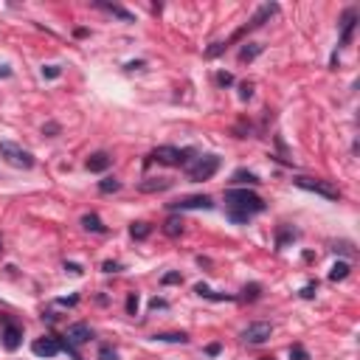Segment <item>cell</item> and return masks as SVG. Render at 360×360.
<instances>
[{
    "label": "cell",
    "instance_id": "obj_43",
    "mask_svg": "<svg viewBox=\"0 0 360 360\" xmlns=\"http://www.w3.org/2000/svg\"><path fill=\"white\" fill-rule=\"evenodd\" d=\"M11 76V68L9 65H0V79H9Z\"/></svg>",
    "mask_w": 360,
    "mask_h": 360
},
{
    "label": "cell",
    "instance_id": "obj_20",
    "mask_svg": "<svg viewBox=\"0 0 360 360\" xmlns=\"http://www.w3.org/2000/svg\"><path fill=\"white\" fill-rule=\"evenodd\" d=\"M262 284H259V281H251V284H245V287H242V296H237L239 301H248V304H254V301H259L262 299Z\"/></svg>",
    "mask_w": 360,
    "mask_h": 360
},
{
    "label": "cell",
    "instance_id": "obj_14",
    "mask_svg": "<svg viewBox=\"0 0 360 360\" xmlns=\"http://www.w3.org/2000/svg\"><path fill=\"white\" fill-rule=\"evenodd\" d=\"M93 6H96V9H102V11H107V14H113V17H118L121 23H135V14H132V11H127L124 6H118V3H104V0H96Z\"/></svg>",
    "mask_w": 360,
    "mask_h": 360
},
{
    "label": "cell",
    "instance_id": "obj_8",
    "mask_svg": "<svg viewBox=\"0 0 360 360\" xmlns=\"http://www.w3.org/2000/svg\"><path fill=\"white\" fill-rule=\"evenodd\" d=\"M217 206L214 203V197H208V194H189V197H180V200L175 203H166V208L172 211V214H180V211H211Z\"/></svg>",
    "mask_w": 360,
    "mask_h": 360
},
{
    "label": "cell",
    "instance_id": "obj_23",
    "mask_svg": "<svg viewBox=\"0 0 360 360\" xmlns=\"http://www.w3.org/2000/svg\"><path fill=\"white\" fill-rule=\"evenodd\" d=\"M262 51H264V45H259V43H245L242 48H239V62H254Z\"/></svg>",
    "mask_w": 360,
    "mask_h": 360
},
{
    "label": "cell",
    "instance_id": "obj_38",
    "mask_svg": "<svg viewBox=\"0 0 360 360\" xmlns=\"http://www.w3.org/2000/svg\"><path fill=\"white\" fill-rule=\"evenodd\" d=\"M220 352H222V343L220 341H214V343H208V346H206V355H208V358H217Z\"/></svg>",
    "mask_w": 360,
    "mask_h": 360
},
{
    "label": "cell",
    "instance_id": "obj_26",
    "mask_svg": "<svg viewBox=\"0 0 360 360\" xmlns=\"http://www.w3.org/2000/svg\"><path fill=\"white\" fill-rule=\"evenodd\" d=\"M99 192H102V194L121 192V180H118V177H104V180H99Z\"/></svg>",
    "mask_w": 360,
    "mask_h": 360
},
{
    "label": "cell",
    "instance_id": "obj_21",
    "mask_svg": "<svg viewBox=\"0 0 360 360\" xmlns=\"http://www.w3.org/2000/svg\"><path fill=\"white\" fill-rule=\"evenodd\" d=\"M152 341L180 343V346H183V343H189V332H183V329H180V332H155V335H152Z\"/></svg>",
    "mask_w": 360,
    "mask_h": 360
},
{
    "label": "cell",
    "instance_id": "obj_39",
    "mask_svg": "<svg viewBox=\"0 0 360 360\" xmlns=\"http://www.w3.org/2000/svg\"><path fill=\"white\" fill-rule=\"evenodd\" d=\"M65 270H68L70 276H82V273H85V267H82V264H76V262H65Z\"/></svg>",
    "mask_w": 360,
    "mask_h": 360
},
{
    "label": "cell",
    "instance_id": "obj_9",
    "mask_svg": "<svg viewBox=\"0 0 360 360\" xmlns=\"http://www.w3.org/2000/svg\"><path fill=\"white\" fill-rule=\"evenodd\" d=\"M273 335V324L270 321H254V324H248L245 329H242V341L248 343V346H262V343L270 341Z\"/></svg>",
    "mask_w": 360,
    "mask_h": 360
},
{
    "label": "cell",
    "instance_id": "obj_11",
    "mask_svg": "<svg viewBox=\"0 0 360 360\" xmlns=\"http://www.w3.org/2000/svg\"><path fill=\"white\" fill-rule=\"evenodd\" d=\"M65 341H68L70 346H85V343L93 341V329H90V324H85V321L70 324L68 332H65Z\"/></svg>",
    "mask_w": 360,
    "mask_h": 360
},
{
    "label": "cell",
    "instance_id": "obj_29",
    "mask_svg": "<svg viewBox=\"0 0 360 360\" xmlns=\"http://www.w3.org/2000/svg\"><path fill=\"white\" fill-rule=\"evenodd\" d=\"M160 284L163 287H169V284H183V276H180V270H169L160 276Z\"/></svg>",
    "mask_w": 360,
    "mask_h": 360
},
{
    "label": "cell",
    "instance_id": "obj_7",
    "mask_svg": "<svg viewBox=\"0 0 360 360\" xmlns=\"http://www.w3.org/2000/svg\"><path fill=\"white\" fill-rule=\"evenodd\" d=\"M0 346L6 352H17L20 343H23V326L11 321L9 312H0Z\"/></svg>",
    "mask_w": 360,
    "mask_h": 360
},
{
    "label": "cell",
    "instance_id": "obj_25",
    "mask_svg": "<svg viewBox=\"0 0 360 360\" xmlns=\"http://www.w3.org/2000/svg\"><path fill=\"white\" fill-rule=\"evenodd\" d=\"M150 234H152V225H150V222H132V225H130V237L138 239V242H144Z\"/></svg>",
    "mask_w": 360,
    "mask_h": 360
},
{
    "label": "cell",
    "instance_id": "obj_5",
    "mask_svg": "<svg viewBox=\"0 0 360 360\" xmlns=\"http://www.w3.org/2000/svg\"><path fill=\"white\" fill-rule=\"evenodd\" d=\"M293 186H299L304 192H312V194H321L326 200H341L343 194L341 189L332 183V180H321V177H307V175H296L293 177Z\"/></svg>",
    "mask_w": 360,
    "mask_h": 360
},
{
    "label": "cell",
    "instance_id": "obj_17",
    "mask_svg": "<svg viewBox=\"0 0 360 360\" xmlns=\"http://www.w3.org/2000/svg\"><path fill=\"white\" fill-rule=\"evenodd\" d=\"M296 239H299V231L293 228V225H276V251H284Z\"/></svg>",
    "mask_w": 360,
    "mask_h": 360
},
{
    "label": "cell",
    "instance_id": "obj_36",
    "mask_svg": "<svg viewBox=\"0 0 360 360\" xmlns=\"http://www.w3.org/2000/svg\"><path fill=\"white\" fill-rule=\"evenodd\" d=\"M102 270H104V273H121V270H124V264H121V262H113V259H107V262L102 264Z\"/></svg>",
    "mask_w": 360,
    "mask_h": 360
},
{
    "label": "cell",
    "instance_id": "obj_40",
    "mask_svg": "<svg viewBox=\"0 0 360 360\" xmlns=\"http://www.w3.org/2000/svg\"><path fill=\"white\" fill-rule=\"evenodd\" d=\"M56 304H62V307H76V304H79V296L73 293L70 299H59V301H56Z\"/></svg>",
    "mask_w": 360,
    "mask_h": 360
},
{
    "label": "cell",
    "instance_id": "obj_30",
    "mask_svg": "<svg viewBox=\"0 0 360 360\" xmlns=\"http://www.w3.org/2000/svg\"><path fill=\"white\" fill-rule=\"evenodd\" d=\"M332 251H335V254H343V256H355V245H352L349 239H341V242H335Z\"/></svg>",
    "mask_w": 360,
    "mask_h": 360
},
{
    "label": "cell",
    "instance_id": "obj_22",
    "mask_svg": "<svg viewBox=\"0 0 360 360\" xmlns=\"http://www.w3.org/2000/svg\"><path fill=\"white\" fill-rule=\"evenodd\" d=\"M82 228L93 231V234H107V225L102 222L99 214H85V217H82Z\"/></svg>",
    "mask_w": 360,
    "mask_h": 360
},
{
    "label": "cell",
    "instance_id": "obj_2",
    "mask_svg": "<svg viewBox=\"0 0 360 360\" xmlns=\"http://www.w3.org/2000/svg\"><path fill=\"white\" fill-rule=\"evenodd\" d=\"M276 11H279V6H276V3H264V6H259L254 17L248 20V23H245L242 28H237V31H234V34H231L228 40H220V43H214L211 48H206V59H217L220 53H225V51L231 48V45L239 43V40H242L245 34H251V31H256V28H262L264 23H267V20H270L273 14H276Z\"/></svg>",
    "mask_w": 360,
    "mask_h": 360
},
{
    "label": "cell",
    "instance_id": "obj_42",
    "mask_svg": "<svg viewBox=\"0 0 360 360\" xmlns=\"http://www.w3.org/2000/svg\"><path fill=\"white\" fill-rule=\"evenodd\" d=\"M144 65H147L144 59H135V62H127V65H124V70H141Z\"/></svg>",
    "mask_w": 360,
    "mask_h": 360
},
{
    "label": "cell",
    "instance_id": "obj_13",
    "mask_svg": "<svg viewBox=\"0 0 360 360\" xmlns=\"http://www.w3.org/2000/svg\"><path fill=\"white\" fill-rule=\"evenodd\" d=\"M172 186H175L172 177H160V175L158 177H144L138 183V192L141 194H160V192H169Z\"/></svg>",
    "mask_w": 360,
    "mask_h": 360
},
{
    "label": "cell",
    "instance_id": "obj_34",
    "mask_svg": "<svg viewBox=\"0 0 360 360\" xmlns=\"http://www.w3.org/2000/svg\"><path fill=\"white\" fill-rule=\"evenodd\" d=\"M251 96H254V85L251 82H239V99L242 102H251Z\"/></svg>",
    "mask_w": 360,
    "mask_h": 360
},
{
    "label": "cell",
    "instance_id": "obj_41",
    "mask_svg": "<svg viewBox=\"0 0 360 360\" xmlns=\"http://www.w3.org/2000/svg\"><path fill=\"white\" fill-rule=\"evenodd\" d=\"M169 307V301H163V299H152L150 301V309H166Z\"/></svg>",
    "mask_w": 360,
    "mask_h": 360
},
{
    "label": "cell",
    "instance_id": "obj_27",
    "mask_svg": "<svg viewBox=\"0 0 360 360\" xmlns=\"http://www.w3.org/2000/svg\"><path fill=\"white\" fill-rule=\"evenodd\" d=\"M315 296H318V281H307L299 290V299H304V301H312Z\"/></svg>",
    "mask_w": 360,
    "mask_h": 360
},
{
    "label": "cell",
    "instance_id": "obj_15",
    "mask_svg": "<svg viewBox=\"0 0 360 360\" xmlns=\"http://www.w3.org/2000/svg\"><path fill=\"white\" fill-rule=\"evenodd\" d=\"M231 183H234V189H248V186H259L262 177L256 175V172H251V169H237L231 175Z\"/></svg>",
    "mask_w": 360,
    "mask_h": 360
},
{
    "label": "cell",
    "instance_id": "obj_19",
    "mask_svg": "<svg viewBox=\"0 0 360 360\" xmlns=\"http://www.w3.org/2000/svg\"><path fill=\"white\" fill-rule=\"evenodd\" d=\"M183 231H186V222H183V217H180V214H172V217L163 222V234H166V237H172V239L180 237Z\"/></svg>",
    "mask_w": 360,
    "mask_h": 360
},
{
    "label": "cell",
    "instance_id": "obj_1",
    "mask_svg": "<svg viewBox=\"0 0 360 360\" xmlns=\"http://www.w3.org/2000/svg\"><path fill=\"white\" fill-rule=\"evenodd\" d=\"M267 203L254 192V189H228L225 192V217L234 225H248L251 217L262 214Z\"/></svg>",
    "mask_w": 360,
    "mask_h": 360
},
{
    "label": "cell",
    "instance_id": "obj_24",
    "mask_svg": "<svg viewBox=\"0 0 360 360\" xmlns=\"http://www.w3.org/2000/svg\"><path fill=\"white\" fill-rule=\"evenodd\" d=\"M349 273H352V264L343 262V259H338V262L332 264V270H329V281H343Z\"/></svg>",
    "mask_w": 360,
    "mask_h": 360
},
{
    "label": "cell",
    "instance_id": "obj_35",
    "mask_svg": "<svg viewBox=\"0 0 360 360\" xmlns=\"http://www.w3.org/2000/svg\"><path fill=\"white\" fill-rule=\"evenodd\" d=\"M43 76H45V79H59V76H62V68H59V65H45V68H43Z\"/></svg>",
    "mask_w": 360,
    "mask_h": 360
},
{
    "label": "cell",
    "instance_id": "obj_31",
    "mask_svg": "<svg viewBox=\"0 0 360 360\" xmlns=\"http://www.w3.org/2000/svg\"><path fill=\"white\" fill-rule=\"evenodd\" d=\"M99 360H118V352H115L110 343H102V346H99Z\"/></svg>",
    "mask_w": 360,
    "mask_h": 360
},
{
    "label": "cell",
    "instance_id": "obj_10",
    "mask_svg": "<svg viewBox=\"0 0 360 360\" xmlns=\"http://www.w3.org/2000/svg\"><path fill=\"white\" fill-rule=\"evenodd\" d=\"M31 352H34L37 358H56L62 352V341L56 335H43V338H37L31 343Z\"/></svg>",
    "mask_w": 360,
    "mask_h": 360
},
{
    "label": "cell",
    "instance_id": "obj_37",
    "mask_svg": "<svg viewBox=\"0 0 360 360\" xmlns=\"http://www.w3.org/2000/svg\"><path fill=\"white\" fill-rule=\"evenodd\" d=\"M43 135H48V138H53V135H59V124L56 121H48L43 127Z\"/></svg>",
    "mask_w": 360,
    "mask_h": 360
},
{
    "label": "cell",
    "instance_id": "obj_44",
    "mask_svg": "<svg viewBox=\"0 0 360 360\" xmlns=\"http://www.w3.org/2000/svg\"><path fill=\"white\" fill-rule=\"evenodd\" d=\"M262 360H276V358H273V355H270V358H262Z\"/></svg>",
    "mask_w": 360,
    "mask_h": 360
},
{
    "label": "cell",
    "instance_id": "obj_4",
    "mask_svg": "<svg viewBox=\"0 0 360 360\" xmlns=\"http://www.w3.org/2000/svg\"><path fill=\"white\" fill-rule=\"evenodd\" d=\"M220 166H222L220 155H203V158H197L194 163L186 166V177H189L192 183H203V180H211V177L217 175Z\"/></svg>",
    "mask_w": 360,
    "mask_h": 360
},
{
    "label": "cell",
    "instance_id": "obj_28",
    "mask_svg": "<svg viewBox=\"0 0 360 360\" xmlns=\"http://www.w3.org/2000/svg\"><path fill=\"white\" fill-rule=\"evenodd\" d=\"M127 315H138V307H141V299H138V293H127Z\"/></svg>",
    "mask_w": 360,
    "mask_h": 360
},
{
    "label": "cell",
    "instance_id": "obj_32",
    "mask_svg": "<svg viewBox=\"0 0 360 360\" xmlns=\"http://www.w3.org/2000/svg\"><path fill=\"white\" fill-rule=\"evenodd\" d=\"M290 360H309V352L301 346V343H293L290 346Z\"/></svg>",
    "mask_w": 360,
    "mask_h": 360
},
{
    "label": "cell",
    "instance_id": "obj_6",
    "mask_svg": "<svg viewBox=\"0 0 360 360\" xmlns=\"http://www.w3.org/2000/svg\"><path fill=\"white\" fill-rule=\"evenodd\" d=\"M0 158L14 169H34V163H37L34 155L28 150H23V147H17L14 141H0Z\"/></svg>",
    "mask_w": 360,
    "mask_h": 360
},
{
    "label": "cell",
    "instance_id": "obj_3",
    "mask_svg": "<svg viewBox=\"0 0 360 360\" xmlns=\"http://www.w3.org/2000/svg\"><path fill=\"white\" fill-rule=\"evenodd\" d=\"M192 155H197V150H192V147H183V150H180V147L163 144V147H155L147 160H155L160 166H189Z\"/></svg>",
    "mask_w": 360,
    "mask_h": 360
},
{
    "label": "cell",
    "instance_id": "obj_33",
    "mask_svg": "<svg viewBox=\"0 0 360 360\" xmlns=\"http://www.w3.org/2000/svg\"><path fill=\"white\" fill-rule=\"evenodd\" d=\"M214 79H217V85H220V88H231V85L237 82V79H234V73H228V70H220Z\"/></svg>",
    "mask_w": 360,
    "mask_h": 360
},
{
    "label": "cell",
    "instance_id": "obj_16",
    "mask_svg": "<svg viewBox=\"0 0 360 360\" xmlns=\"http://www.w3.org/2000/svg\"><path fill=\"white\" fill-rule=\"evenodd\" d=\"M85 166H88L90 172H99V175H102V172H107V169L113 166V155H110V152H93Z\"/></svg>",
    "mask_w": 360,
    "mask_h": 360
},
{
    "label": "cell",
    "instance_id": "obj_18",
    "mask_svg": "<svg viewBox=\"0 0 360 360\" xmlns=\"http://www.w3.org/2000/svg\"><path fill=\"white\" fill-rule=\"evenodd\" d=\"M194 293H197L200 299H208V301H237V296H231V293H214L206 281L194 284Z\"/></svg>",
    "mask_w": 360,
    "mask_h": 360
},
{
    "label": "cell",
    "instance_id": "obj_12",
    "mask_svg": "<svg viewBox=\"0 0 360 360\" xmlns=\"http://www.w3.org/2000/svg\"><path fill=\"white\" fill-rule=\"evenodd\" d=\"M355 28H358V9H346L341 17V43H338V48H346L352 43Z\"/></svg>",
    "mask_w": 360,
    "mask_h": 360
}]
</instances>
